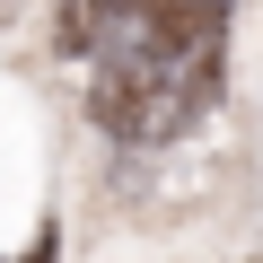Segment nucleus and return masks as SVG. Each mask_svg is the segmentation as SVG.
Instances as JSON below:
<instances>
[{
	"mask_svg": "<svg viewBox=\"0 0 263 263\" xmlns=\"http://www.w3.org/2000/svg\"><path fill=\"white\" fill-rule=\"evenodd\" d=\"M219 62H228V0H141L97 53L88 114L105 141H132V149L176 141L219 97Z\"/></svg>",
	"mask_w": 263,
	"mask_h": 263,
	"instance_id": "1",
	"label": "nucleus"
},
{
	"mask_svg": "<svg viewBox=\"0 0 263 263\" xmlns=\"http://www.w3.org/2000/svg\"><path fill=\"white\" fill-rule=\"evenodd\" d=\"M27 263H53V237H35V254H27Z\"/></svg>",
	"mask_w": 263,
	"mask_h": 263,
	"instance_id": "2",
	"label": "nucleus"
}]
</instances>
